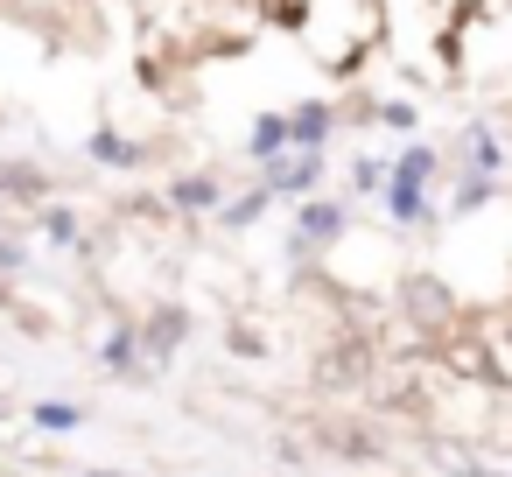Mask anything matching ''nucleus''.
Instances as JSON below:
<instances>
[{
    "label": "nucleus",
    "mask_w": 512,
    "mask_h": 477,
    "mask_svg": "<svg viewBox=\"0 0 512 477\" xmlns=\"http://www.w3.org/2000/svg\"><path fill=\"white\" fill-rule=\"evenodd\" d=\"M400 302H407V316H414L421 330H449V316H456V302H449L428 274H414V281L400 288Z\"/></svg>",
    "instance_id": "obj_1"
},
{
    "label": "nucleus",
    "mask_w": 512,
    "mask_h": 477,
    "mask_svg": "<svg viewBox=\"0 0 512 477\" xmlns=\"http://www.w3.org/2000/svg\"><path fill=\"white\" fill-rule=\"evenodd\" d=\"M176 344H183V309H162L148 323V351H176Z\"/></svg>",
    "instance_id": "obj_2"
},
{
    "label": "nucleus",
    "mask_w": 512,
    "mask_h": 477,
    "mask_svg": "<svg viewBox=\"0 0 512 477\" xmlns=\"http://www.w3.org/2000/svg\"><path fill=\"white\" fill-rule=\"evenodd\" d=\"M330 442H337V456H372V435L351 421H330Z\"/></svg>",
    "instance_id": "obj_3"
},
{
    "label": "nucleus",
    "mask_w": 512,
    "mask_h": 477,
    "mask_svg": "<svg viewBox=\"0 0 512 477\" xmlns=\"http://www.w3.org/2000/svg\"><path fill=\"white\" fill-rule=\"evenodd\" d=\"M92 155H99V162H141V148L120 141V134H92Z\"/></svg>",
    "instance_id": "obj_4"
},
{
    "label": "nucleus",
    "mask_w": 512,
    "mask_h": 477,
    "mask_svg": "<svg viewBox=\"0 0 512 477\" xmlns=\"http://www.w3.org/2000/svg\"><path fill=\"white\" fill-rule=\"evenodd\" d=\"M0 190H15V197H43V176H29V169H0Z\"/></svg>",
    "instance_id": "obj_5"
},
{
    "label": "nucleus",
    "mask_w": 512,
    "mask_h": 477,
    "mask_svg": "<svg viewBox=\"0 0 512 477\" xmlns=\"http://www.w3.org/2000/svg\"><path fill=\"white\" fill-rule=\"evenodd\" d=\"M302 225H309L316 239H330V232H344V211H330V204H316V211H309Z\"/></svg>",
    "instance_id": "obj_6"
},
{
    "label": "nucleus",
    "mask_w": 512,
    "mask_h": 477,
    "mask_svg": "<svg viewBox=\"0 0 512 477\" xmlns=\"http://www.w3.org/2000/svg\"><path fill=\"white\" fill-rule=\"evenodd\" d=\"M288 134H295V141H316V134H323V106H302V120H295Z\"/></svg>",
    "instance_id": "obj_7"
},
{
    "label": "nucleus",
    "mask_w": 512,
    "mask_h": 477,
    "mask_svg": "<svg viewBox=\"0 0 512 477\" xmlns=\"http://www.w3.org/2000/svg\"><path fill=\"white\" fill-rule=\"evenodd\" d=\"M92 477H113V470H92Z\"/></svg>",
    "instance_id": "obj_8"
}]
</instances>
